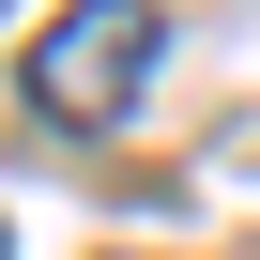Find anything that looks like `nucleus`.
Returning a JSON list of instances; mask_svg holds the SVG:
<instances>
[{
  "label": "nucleus",
  "mask_w": 260,
  "mask_h": 260,
  "mask_svg": "<svg viewBox=\"0 0 260 260\" xmlns=\"http://www.w3.org/2000/svg\"><path fill=\"white\" fill-rule=\"evenodd\" d=\"M138 92H153V0H77L31 46V107L46 122H122Z\"/></svg>",
  "instance_id": "f257e3e1"
}]
</instances>
